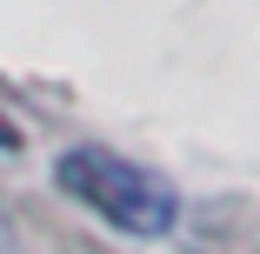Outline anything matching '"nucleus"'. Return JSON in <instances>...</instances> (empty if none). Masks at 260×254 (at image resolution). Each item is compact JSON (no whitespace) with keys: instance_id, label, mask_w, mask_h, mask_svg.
I'll use <instances>...</instances> for the list:
<instances>
[{"instance_id":"f257e3e1","label":"nucleus","mask_w":260,"mask_h":254,"mask_svg":"<svg viewBox=\"0 0 260 254\" xmlns=\"http://www.w3.org/2000/svg\"><path fill=\"white\" fill-rule=\"evenodd\" d=\"M54 181H60V194H74L80 208H93L107 228H120L134 241H160L180 221L174 181H160L153 167H140L127 154H107V147H67L54 161Z\"/></svg>"},{"instance_id":"f03ea898","label":"nucleus","mask_w":260,"mask_h":254,"mask_svg":"<svg viewBox=\"0 0 260 254\" xmlns=\"http://www.w3.org/2000/svg\"><path fill=\"white\" fill-rule=\"evenodd\" d=\"M74 254H87V247H80V241H74Z\"/></svg>"}]
</instances>
